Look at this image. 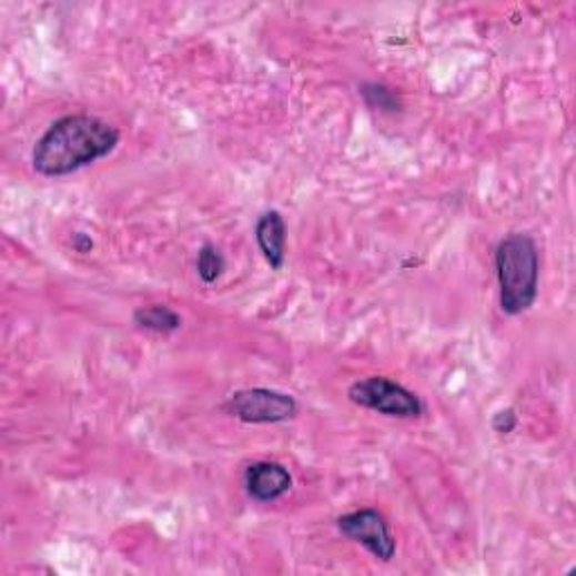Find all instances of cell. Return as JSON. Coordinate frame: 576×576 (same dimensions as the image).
I'll list each match as a JSON object with an SVG mask.
<instances>
[{"instance_id": "cell-11", "label": "cell", "mask_w": 576, "mask_h": 576, "mask_svg": "<svg viewBox=\"0 0 576 576\" xmlns=\"http://www.w3.org/2000/svg\"><path fill=\"white\" fill-rule=\"evenodd\" d=\"M491 428L496 431L498 435H512L516 428H518V415L514 407H505V410H498L496 415H493L491 420Z\"/></svg>"}, {"instance_id": "cell-9", "label": "cell", "mask_w": 576, "mask_h": 576, "mask_svg": "<svg viewBox=\"0 0 576 576\" xmlns=\"http://www.w3.org/2000/svg\"><path fill=\"white\" fill-rule=\"evenodd\" d=\"M196 273L205 284H214L225 273V257L214 243H203L196 255Z\"/></svg>"}, {"instance_id": "cell-12", "label": "cell", "mask_w": 576, "mask_h": 576, "mask_svg": "<svg viewBox=\"0 0 576 576\" xmlns=\"http://www.w3.org/2000/svg\"><path fill=\"white\" fill-rule=\"evenodd\" d=\"M93 239H91V234H87V232H74L72 234V249L77 251V253H81V255H87V253H91L93 251Z\"/></svg>"}, {"instance_id": "cell-8", "label": "cell", "mask_w": 576, "mask_h": 576, "mask_svg": "<svg viewBox=\"0 0 576 576\" xmlns=\"http://www.w3.org/2000/svg\"><path fill=\"white\" fill-rule=\"evenodd\" d=\"M133 322H135L140 329H144V332L162 334V336L176 334L179 329L183 326L181 313H176L174 309L164 306V304L138 306V309L133 311Z\"/></svg>"}, {"instance_id": "cell-7", "label": "cell", "mask_w": 576, "mask_h": 576, "mask_svg": "<svg viewBox=\"0 0 576 576\" xmlns=\"http://www.w3.org/2000/svg\"><path fill=\"white\" fill-rule=\"evenodd\" d=\"M255 239L269 266L282 271L286 262V221L277 210H269L257 219Z\"/></svg>"}, {"instance_id": "cell-1", "label": "cell", "mask_w": 576, "mask_h": 576, "mask_svg": "<svg viewBox=\"0 0 576 576\" xmlns=\"http://www.w3.org/2000/svg\"><path fill=\"white\" fill-rule=\"evenodd\" d=\"M120 131L95 115H65L50 124L32 149V168L46 179L70 176L111 155Z\"/></svg>"}, {"instance_id": "cell-2", "label": "cell", "mask_w": 576, "mask_h": 576, "mask_svg": "<svg viewBox=\"0 0 576 576\" xmlns=\"http://www.w3.org/2000/svg\"><path fill=\"white\" fill-rule=\"evenodd\" d=\"M496 275L501 286V309L507 315H523L536 304L540 255L529 234L512 232L498 243Z\"/></svg>"}, {"instance_id": "cell-3", "label": "cell", "mask_w": 576, "mask_h": 576, "mask_svg": "<svg viewBox=\"0 0 576 576\" xmlns=\"http://www.w3.org/2000/svg\"><path fill=\"white\" fill-rule=\"evenodd\" d=\"M347 396L352 403L385 417L420 420L424 415V401L413 390L387 376L361 378L350 385Z\"/></svg>"}, {"instance_id": "cell-10", "label": "cell", "mask_w": 576, "mask_h": 576, "mask_svg": "<svg viewBox=\"0 0 576 576\" xmlns=\"http://www.w3.org/2000/svg\"><path fill=\"white\" fill-rule=\"evenodd\" d=\"M361 95L365 100V104L372 109V111H381V113H398L401 111V98L387 89L385 84H376V81H372V84H363L361 89Z\"/></svg>"}, {"instance_id": "cell-5", "label": "cell", "mask_w": 576, "mask_h": 576, "mask_svg": "<svg viewBox=\"0 0 576 576\" xmlns=\"http://www.w3.org/2000/svg\"><path fill=\"white\" fill-rule=\"evenodd\" d=\"M338 532L363 545L372 556L383 563H390L396 554V538L385 521V516L376 509H358L338 518Z\"/></svg>"}, {"instance_id": "cell-4", "label": "cell", "mask_w": 576, "mask_h": 576, "mask_svg": "<svg viewBox=\"0 0 576 576\" xmlns=\"http://www.w3.org/2000/svg\"><path fill=\"white\" fill-rule=\"evenodd\" d=\"M295 396L271 390V387H249L228 396L223 413L243 424H286L297 417Z\"/></svg>"}, {"instance_id": "cell-6", "label": "cell", "mask_w": 576, "mask_h": 576, "mask_svg": "<svg viewBox=\"0 0 576 576\" xmlns=\"http://www.w3.org/2000/svg\"><path fill=\"white\" fill-rule=\"evenodd\" d=\"M243 484L249 496L257 503H275L293 488V475L284 464L255 462L243 473Z\"/></svg>"}]
</instances>
